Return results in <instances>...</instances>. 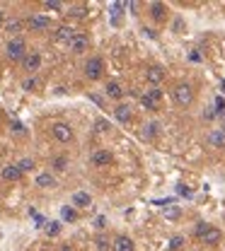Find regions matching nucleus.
Here are the masks:
<instances>
[{
  "label": "nucleus",
  "instance_id": "37",
  "mask_svg": "<svg viewBox=\"0 0 225 251\" xmlns=\"http://www.w3.org/2000/svg\"><path fill=\"white\" fill-rule=\"evenodd\" d=\"M223 92H225V80H223Z\"/></svg>",
  "mask_w": 225,
  "mask_h": 251
},
{
  "label": "nucleus",
  "instance_id": "12",
  "mask_svg": "<svg viewBox=\"0 0 225 251\" xmlns=\"http://www.w3.org/2000/svg\"><path fill=\"white\" fill-rule=\"evenodd\" d=\"M114 116H116V121L129 124V121L133 119V111H131V107H129V104H116V107H114Z\"/></svg>",
  "mask_w": 225,
  "mask_h": 251
},
{
  "label": "nucleus",
  "instance_id": "8",
  "mask_svg": "<svg viewBox=\"0 0 225 251\" xmlns=\"http://www.w3.org/2000/svg\"><path fill=\"white\" fill-rule=\"evenodd\" d=\"M112 162H114V157H112L109 150H94V152L90 155V164H92V167H109Z\"/></svg>",
  "mask_w": 225,
  "mask_h": 251
},
{
  "label": "nucleus",
  "instance_id": "32",
  "mask_svg": "<svg viewBox=\"0 0 225 251\" xmlns=\"http://www.w3.org/2000/svg\"><path fill=\"white\" fill-rule=\"evenodd\" d=\"M97 249L99 251H109V244H107V239H104V237H97Z\"/></svg>",
  "mask_w": 225,
  "mask_h": 251
},
{
  "label": "nucleus",
  "instance_id": "33",
  "mask_svg": "<svg viewBox=\"0 0 225 251\" xmlns=\"http://www.w3.org/2000/svg\"><path fill=\"white\" fill-rule=\"evenodd\" d=\"M46 232H49V234H58V232H61V225H58V222H54V225H49V227H46Z\"/></svg>",
  "mask_w": 225,
  "mask_h": 251
},
{
  "label": "nucleus",
  "instance_id": "29",
  "mask_svg": "<svg viewBox=\"0 0 225 251\" xmlns=\"http://www.w3.org/2000/svg\"><path fill=\"white\" fill-rule=\"evenodd\" d=\"M44 7H46V10H63V2H61V0H46Z\"/></svg>",
  "mask_w": 225,
  "mask_h": 251
},
{
  "label": "nucleus",
  "instance_id": "38",
  "mask_svg": "<svg viewBox=\"0 0 225 251\" xmlns=\"http://www.w3.org/2000/svg\"><path fill=\"white\" fill-rule=\"evenodd\" d=\"M223 133H225V126H223Z\"/></svg>",
  "mask_w": 225,
  "mask_h": 251
},
{
  "label": "nucleus",
  "instance_id": "21",
  "mask_svg": "<svg viewBox=\"0 0 225 251\" xmlns=\"http://www.w3.org/2000/svg\"><path fill=\"white\" fill-rule=\"evenodd\" d=\"M208 143L213 145V147H225V133L221 130V133H211L208 135Z\"/></svg>",
  "mask_w": 225,
  "mask_h": 251
},
{
  "label": "nucleus",
  "instance_id": "19",
  "mask_svg": "<svg viewBox=\"0 0 225 251\" xmlns=\"http://www.w3.org/2000/svg\"><path fill=\"white\" fill-rule=\"evenodd\" d=\"M150 15H152V19H157V22H165V17H167V10H165V5H162V2H150Z\"/></svg>",
  "mask_w": 225,
  "mask_h": 251
},
{
  "label": "nucleus",
  "instance_id": "28",
  "mask_svg": "<svg viewBox=\"0 0 225 251\" xmlns=\"http://www.w3.org/2000/svg\"><path fill=\"white\" fill-rule=\"evenodd\" d=\"M143 135H146V138H155V135H157V124H155V121H152V124H146Z\"/></svg>",
  "mask_w": 225,
  "mask_h": 251
},
{
  "label": "nucleus",
  "instance_id": "7",
  "mask_svg": "<svg viewBox=\"0 0 225 251\" xmlns=\"http://www.w3.org/2000/svg\"><path fill=\"white\" fill-rule=\"evenodd\" d=\"M160 102H162V92H160L157 87H150L148 94L141 97V104H143L146 109H150V111H155V109L160 107Z\"/></svg>",
  "mask_w": 225,
  "mask_h": 251
},
{
  "label": "nucleus",
  "instance_id": "20",
  "mask_svg": "<svg viewBox=\"0 0 225 251\" xmlns=\"http://www.w3.org/2000/svg\"><path fill=\"white\" fill-rule=\"evenodd\" d=\"M2 29H5V32H7V34H19V32H22V29H24V22H22V19H17V17H15V19H7V22H5V27H2Z\"/></svg>",
  "mask_w": 225,
  "mask_h": 251
},
{
  "label": "nucleus",
  "instance_id": "10",
  "mask_svg": "<svg viewBox=\"0 0 225 251\" xmlns=\"http://www.w3.org/2000/svg\"><path fill=\"white\" fill-rule=\"evenodd\" d=\"M201 242H206V244L216 247V244H221V242H223V232H221L218 227H211V225H208V230L201 234Z\"/></svg>",
  "mask_w": 225,
  "mask_h": 251
},
{
  "label": "nucleus",
  "instance_id": "26",
  "mask_svg": "<svg viewBox=\"0 0 225 251\" xmlns=\"http://www.w3.org/2000/svg\"><path fill=\"white\" fill-rule=\"evenodd\" d=\"M182 244H184V237H182V234H174V237L169 239V249H172V251L182 249Z\"/></svg>",
  "mask_w": 225,
  "mask_h": 251
},
{
  "label": "nucleus",
  "instance_id": "1",
  "mask_svg": "<svg viewBox=\"0 0 225 251\" xmlns=\"http://www.w3.org/2000/svg\"><path fill=\"white\" fill-rule=\"evenodd\" d=\"M172 99H174V104L182 107V109L191 107V102H194V87H191L189 82H179V85L172 90Z\"/></svg>",
  "mask_w": 225,
  "mask_h": 251
},
{
  "label": "nucleus",
  "instance_id": "14",
  "mask_svg": "<svg viewBox=\"0 0 225 251\" xmlns=\"http://www.w3.org/2000/svg\"><path fill=\"white\" fill-rule=\"evenodd\" d=\"M146 80H148L150 85H160L165 80V70L160 65H150L148 70H146Z\"/></svg>",
  "mask_w": 225,
  "mask_h": 251
},
{
  "label": "nucleus",
  "instance_id": "27",
  "mask_svg": "<svg viewBox=\"0 0 225 251\" xmlns=\"http://www.w3.org/2000/svg\"><path fill=\"white\" fill-rule=\"evenodd\" d=\"M22 87H24L27 92H32V90H37V87H39V80H37V77H27V80L22 82Z\"/></svg>",
  "mask_w": 225,
  "mask_h": 251
},
{
  "label": "nucleus",
  "instance_id": "5",
  "mask_svg": "<svg viewBox=\"0 0 225 251\" xmlns=\"http://www.w3.org/2000/svg\"><path fill=\"white\" fill-rule=\"evenodd\" d=\"M68 49L73 51L75 56L85 54V51L90 49V36H87L85 32H75V34H73V39L68 41Z\"/></svg>",
  "mask_w": 225,
  "mask_h": 251
},
{
  "label": "nucleus",
  "instance_id": "23",
  "mask_svg": "<svg viewBox=\"0 0 225 251\" xmlns=\"http://www.w3.org/2000/svg\"><path fill=\"white\" fill-rule=\"evenodd\" d=\"M17 169H19L22 174H27V172H32V169H34V160H29V157H24V160H19V162H17Z\"/></svg>",
  "mask_w": 225,
  "mask_h": 251
},
{
  "label": "nucleus",
  "instance_id": "22",
  "mask_svg": "<svg viewBox=\"0 0 225 251\" xmlns=\"http://www.w3.org/2000/svg\"><path fill=\"white\" fill-rule=\"evenodd\" d=\"M61 217H63L66 222H75V220H77V210L71 208V205H66V208L61 210Z\"/></svg>",
  "mask_w": 225,
  "mask_h": 251
},
{
  "label": "nucleus",
  "instance_id": "36",
  "mask_svg": "<svg viewBox=\"0 0 225 251\" xmlns=\"http://www.w3.org/2000/svg\"><path fill=\"white\" fill-rule=\"evenodd\" d=\"M61 251H73L71 247H61Z\"/></svg>",
  "mask_w": 225,
  "mask_h": 251
},
{
  "label": "nucleus",
  "instance_id": "3",
  "mask_svg": "<svg viewBox=\"0 0 225 251\" xmlns=\"http://www.w3.org/2000/svg\"><path fill=\"white\" fill-rule=\"evenodd\" d=\"M51 135L58 140V143H63V145H68V143H73V128L66 124V121H56V124L51 126Z\"/></svg>",
  "mask_w": 225,
  "mask_h": 251
},
{
  "label": "nucleus",
  "instance_id": "35",
  "mask_svg": "<svg viewBox=\"0 0 225 251\" xmlns=\"http://www.w3.org/2000/svg\"><path fill=\"white\" fill-rule=\"evenodd\" d=\"M5 22H7V17H5V10H0V32H2V27H5Z\"/></svg>",
  "mask_w": 225,
  "mask_h": 251
},
{
  "label": "nucleus",
  "instance_id": "30",
  "mask_svg": "<svg viewBox=\"0 0 225 251\" xmlns=\"http://www.w3.org/2000/svg\"><path fill=\"white\" fill-rule=\"evenodd\" d=\"M165 215H167V220H177V217L182 215V210H179V208H167Z\"/></svg>",
  "mask_w": 225,
  "mask_h": 251
},
{
  "label": "nucleus",
  "instance_id": "6",
  "mask_svg": "<svg viewBox=\"0 0 225 251\" xmlns=\"http://www.w3.org/2000/svg\"><path fill=\"white\" fill-rule=\"evenodd\" d=\"M22 68H24V72L34 75V72L41 68V54H37V51H27V56L22 58Z\"/></svg>",
  "mask_w": 225,
  "mask_h": 251
},
{
  "label": "nucleus",
  "instance_id": "2",
  "mask_svg": "<svg viewBox=\"0 0 225 251\" xmlns=\"http://www.w3.org/2000/svg\"><path fill=\"white\" fill-rule=\"evenodd\" d=\"M5 56L15 63H22V58L27 56V41L22 36H15L5 44Z\"/></svg>",
  "mask_w": 225,
  "mask_h": 251
},
{
  "label": "nucleus",
  "instance_id": "25",
  "mask_svg": "<svg viewBox=\"0 0 225 251\" xmlns=\"http://www.w3.org/2000/svg\"><path fill=\"white\" fill-rule=\"evenodd\" d=\"M68 167V157H54V169L56 172H63Z\"/></svg>",
  "mask_w": 225,
  "mask_h": 251
},
{
  "label": "nucleus",
  "instance_id": "9",
  "mask_svg": "<svg viewBox=\"0 0 225 251\" xmlns=\"http://www.w3.org/2000/svg\"><path fill=\"white\" fill-rule=\"evenodd\" d=\"M27 27H29L32 32H44V29H49V27H51V19H49L46 15H29Z\"/></svg>",
  "mask_w": 225,
  "mask_h": 251
},
{
  "label": "nucleus",
  "instance_id": "16",
  "mask_svg": "<svg viewBox=\"0 0 225 251\" xmlns=\"http://www.w3.org/2000/svg\"><path fill=\"white\" fill-rule=\"evenodd\" d=\"M104 92H107V97H109V99H116V102H121V99H124V87H121L119 82H107Z\"/></svg>",
  "mask_w": 225,
  "mask_h": 251
},
{
  "label": "nucleus",
  "instance_id": "24",
  "mask_svg": "<svg viewBox=\"0 0 225 251\" xmlns=\"http://www.w3.org/2000/svg\"><path fill=\"white\" fill-rule=\"evenodd\" d=\"M68 15H71V17H85V15H87V5H71Z\"/></svg>",
  "mask_w": 225,
  "mask_h": 251
},
{
  "label": "nucleus",
  "instance_id": "31",
  "mask_svg": "<svg viewBox=\"0 0 225 251\" xmlns=\"http://www.w3.org/2000/svg\"><path fill=\"white\" fill-rule=\"evenodd\" d=\"M206 230H208V225H206V222H199V225H196V227H194V234H196V237H199V239H201V234H204V232H206Z\"/></svg>",
  "mask_w": 225,
  "mask_h": 251
},
{
  "label": "nucleus",
  "instance_id": "11",
  "mask_svg": "<svg viewBox=\"0 0 225 251\" xmlns=\"http://www.w3.org/2000/svg\"><path fill=\"white\" fill-rule=\"evenodd\" d=\"M75 29L71 24H61V27H56V32H54V39L58 41V44H68L71 39H73Z\"/></svg>",
  "mask_w": 225,
  "mask_h": 251
},
{
  "label": "nucleus",
  "instance_id": "17",
  "mask_svg": "<svg viewBox=\"0 0 225 251\" xmlns=\"http://www.w3.org/2000/svg\"><path fill=\"white\" fill-rule=\"evenodd\" d=\"M37 186L39 188H54L56 186V177H54L51 172H41V174L37 177Z\"/></svg>",
  "mask_w": 225,
  "mask_h": 251
},
{
  "label": "nucleus",
  "instance_id": "18",
  "mask_svg": "<svg viewBox=\"0 0 225 251\" xmlns=\"http://www.w3.org/2000/svg\"><path fill=\"white\" fill-rule=\"evenodd\" d=\"M73 205H75V208H90V205H92L90 193H85V191H77V193H73Z\"/></svg>",
  "mask_w": 225,
  "mask_h": 251
},
{
  "label": "nucleus",
  "instance_id": "34",
  "mask_svg": "<svg viewBox=\"0 0 225 251\" xmlns=\"http://www.w3.org/2000/svg\"><path fill=\"white\" fill-rule=\"evenodd\" d=\"M97 130H99V133H104V130H109V121H104V119H99V121H97Z\"/></svg>",
  "mask_w": 225,
  "mask_h": 251
},
{
  "label": "nucleus",
  "instance_id": "4",
  "mask_svg": "<svg viewBox=\"0 0 225 251\" xmlns=\"http://www.w3.org/2000/svg\"><path fill=\"white\" fill-rule=\"evenodd\" d=\"M102 75H104V61H102L99 56H92L90 61L85 63V77L94 82V80H99Z\"/></svg>",
  "mask_w": 225,
  "mask_h": 251
},
{
  "label": "nucleus",
  "instance_id": "15",
  "mask_svg": "<svg viewBox=\"0 0 225 251\" xmlns=\"http://www.w3.org/2000/svg\"><path fill=\"white\" fill-rule=\"evenodd\" d=\"M0 174H2V179H5V181H19V179L24 177V174L17 169V164H5Z\"/></svg>",
  "mask_w": 225,
  "mask_h": 251
},
{
  "label": "nucleus",
  "instance_id": "13",
  "mask_svg": "<svg viewBox=\"0 0 225 251\" xmlns=\"http://www.w3.org/2000/svg\"><path fill=\"white\" fill-rule=\"evenodd\" d=\"M112 251H136V247H133V239L131 237H116L114 242H112Z\"/></svg>",
  "mask_w": 225,
  "mask_h": 251
}]
</instances>
